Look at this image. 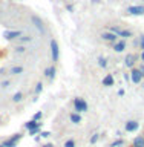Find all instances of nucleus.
Segmentation results:
<instances>
[{
  "mask_svg": "<svg viewBox=\"0 0 144 147\" xmlns=\"http://www.w3.org/2000/svg\"><path fill=\"white\" fill-rule=\"evenodd\" d=\"M72 106H74V112H78V113L87 112V109H89L86 100L81 98V96H75V98L72 100Z\"/></svg>",
  "mask_w": 144,
  "mask_h": 147,
  "instance_id": "1",
  "label": "nucleus"
},
{
  "mask_svg": "<svg viewBox=\"0 0 144 147\" xmlns=\"http://www.w3.org/2000/svg\"><path fill=\"white\" fill-rule=\"evenodd\" d=\"M51 58H52V63H57L60 58V46L57 43V40H51Z\"/></svg>",
  "mask_w": 144,
  "mask_h": 147,
  "instance_id": "2",
  "label": "nucleus"
},
{
  "mask_svg": "<svg viewBox=\"0 0 144 147\" xmlns=\"http://www.w3.org/2000/svg\"><path fill=\"white\" fill-rule=\"evenodd\" d=\"M126 12L129 14V16H144V6L143 5H130Z\"/></svg>",
  "mask_w": 144,
  "mask_h": 147,
  "instance_id": "3",
  "label": "nucleus"
},
{
  "mask_svg": "<svg viewBox=\"0 0 144 147\" xmlns=\"http://www.w3.org/2000/svg\"><path fill=\"white\" fill-rule=\"evenodd\" d=\"M130 81L135 83V84H140V83L143 81V75H141V72H140L138 67H132L130 69Z\"/></svg>",
  "mask_w": 144,
  "mask_h": 147,
  "instance_id": "4",
  "label": "nucleus"
},
{
  "mask_svg": "<svg viewBox=\"0 0 144 147\" xmlns=\"http://www.w3.org/2000/svg\"><path fill=\"white\" fill-rule=\"evenodd\" d=\"M138 127H140V123L135 121V119H129V121H126V124H124V130L129 132V133L137 132Z\"/></svg>",
  "mask_w": 144,
  "mask_h": 147,
  "instance_id": "5",
  "label": "nucleus"
},
{
  "mask_svg": "<svg viewBox=\"0 0 144 147\" xmlns=\"http://www.w3.org/2000/svg\"><path fill=\"white\" fill-rule=\"evenodd\" d=\"M137 58H138V55H137V54H127V55H126V58H124V66L129 67V69L135 67Z\"/></svg>",
  "mask_w": 144,
  "mask_h": 147,
  "instance_id": "6",
  "label": "nucleus"
},
{
  "mask_svg": "<svg viewBox=\"0 0 144 147\" xmlns=\"http://www.w3.org/2000/svg\"><path fill=\"white\" fill-rule=\"evenodd\" d=\"M101 38L104 41H107V43H115V41L118 40V35L114 34V32H110V31H104L103 34H101Z\"/></svg>",
  "mask_w": 144,
  "mask_h": 147,
  "instance_id": "7",
  "label": "nucleus"
},
{
  "mask_svg": "<svg viewBox=\"0 0 144 147\" xmlns=\"http://www.w3.org/2000/svg\"><path fill=\"white\" fill-rule=\"evenodd\" d=\"M112 46H114V51L115 52H124V51H126V46H127V43H126V40H117L115 41V43H112Z\"/></svg>",
  "mask_w": 144,
  "mask_h": 147,
  "instance_id": "8",
  "label": "nucleus"
},
{
  "mask_svg": "<svg viewBox=\"0 0 144 147\" xmlns=\"http://www.w3.org/2000/svg\"><path fill=\"white\" fill-rule=\"evenodd\" d=\"M31 20H32V23H34V26L37 28V29H39L40 34H45V32H46V28H45V25H43V22H41L37 16H32Z\"/></svg>",
  "mask_w": 144,
  "mask_h": 147,
  "instance_id": "9",
  "label": "nucleus"
},
{
  "mask_svg": "<svg viewBox=\"0 0 144 147\" xmlns=\"http://www.w3.org/2000/svg\"><path fill=\"white\" fill-rule=\"evenodd\" d=\"M3 37L5 40H16L18 37H22V31H5L3 32Z\"/></svg>",
  "mask_w": 144,
  "mask_h": 147,
  "instance_id": "10",
  "label": "nucleus"
},
{
  "mask_svg": "<svg viewBox=\"0 0 144 147\" xmlns=\"http://www.w3.org/2000/svg\"><path fill=\"white\" fill-rule=\"evenodd\" d=\"M55 74H57V67H55L54 64H51V66H48V67L45 69L43 75L48 78V80H54V78H55Z\"/></svg>",
  "mask_w": 144,
  "mask_h": 147,
  "instance_id": "11",
  "label": "nucleus"
},
{
  "mask_svg": "<svg viewBox=\"0 0 144 147\" xmlns=\"http://www.w3.org/2000/svg\"><path fill=\"white\" fill-rule=\"evenodd\" d=\"M101 84L103 86H106V87H110V86H114L115 84V78H114V75L112 74H107L103 80H101Z\"/></svg>",
  "mask_w": 144,
  "mask_h": 147,
  "instance_id": "12",
  "label": "nucleus"
},
{
  "mask_svg": "<svg viewBox=\"0 0 144 147\" xmlns=\"http://www.w3.org/2000/svg\"><path fill=\"white\" fill-rule=\"evenodd\" d=\"M117 35H118V37H121L123 40H126V38H130V37H133V34H132V31H130V29H123V28L117 32Z\"/></svg>",
  "mask_w": 144,
  "mask_h": 147,
  "instance_id": "13",
  "label": "nucleus"
},
{
  "mask_svg": "<svg viewBox=\"0 0 144 147\" xmlns=\"http://www.w3.org/2000/svg\"><path fill=\"white\" fill-rule=\"evenodd\" d=\"M69 119H71L72 124H80V123H81V113L71 112V115H69Z\"/></svg>",
  "mask_w": 144,
  "mask_h": 147,
  "instance_id": "14",
  "label": "nucleus"
},
{
  "mask_svg": "<svg viewBox=\"0 0 144 147\" xmlns=\"http://www.w3.org/2000/svg\"><path fill=\"white\" fill-rule=\"evenodd\" d=\"M132 147H144V135H138L137 138H133Z\"/></svg>",
  "mask_w": 144,
  "mask_h": 147,
  "instance_id": "15",
  "label": "nucleus"
},
{
  "mask_svg": "<svg viewBox=\"0 0 144 147\" xmlns=\"http://www.w3.org/2000/svg\"><path fill=\"white\" fill-rule=\"evenodd\" d=\"M37 126H43V123H40V121H34V119H31V121H26V123H25V129H26V130L35 129Z\"/></svg>",
  "mask_w": 144,
  "mask_h": 147,
  "instance_id": "16",
  "label": "nucleus"
},
{
  "mask_svg": "<svg viewBox=\"0 0 144 147\" xmlns=\"http://www.w3.org/2000/svg\"><path fill=\"white\" fill-rule=\"evenodd\" d=\"M23 66H12L11 69H9V74L11 75H20V74H23Z\"/></svg>",
  "mask_w": 144,
  "mask_h": 147,
  "instance_id": "17",
  "label": "nucleus"
},
{
  "mask_svg": "<svg viewBox=\"0 0 144 147\" xmlns=\"http://www.w3.org/2000/svg\"><path fill=\"white\" fill-rule=\"evenodd\" d=\"M97 63H98V66L101 67V69H106V67H107V58H106V57H98V60H97Z\"/></svg>",
  "mask_w": 144,
  "mask_h": 147,
  "instance_id": "18",
  "label": "nucleus"
},
{
  "mask_svg": "<svg viewBox=\"0 0 144 147\" xmlns=\"http://www.w3.org/2000/svg\"><path fill=\"white\" fill-rule=\"evenodd\" d=\"M22 100H23V92L18 90V92H16V94L12 95V101H14V103H20Z\"/></svg>",
  "mask_w": 144,
  "mask_h": 147,
  "instance_id": "19",
  "label": "nucleus"
},
{
  "mask_svg": "<svg viewBox=\"0 0 144 147\" xmlns=\"http://www.w3.org/2000/svg\"><path fill=\"white\" fill-rule=\"evenodd\" d=\"M124 146V141H123V138H118V140H115L112 144H110V147H123Z\"/></svg>",
  "mask_w": 144,
  "mask_h": 147,
  "instance_id": "20",
  "label": "nucleus"
},
{
  "mask_svg": "<svg viewBox=\"0 0 144 147\" xmlns=\"http://www.w3.org/2000/svg\"><path fill=\"white\" fill-rule=\"evenodd\" d=\"M18 41H20L22 45H25V43H29V41H32V37H31V35H25V37H18Z\"/></svg>",
  "mask_w": 144,
  "mask_h": 147,
  "instance_id": "21",
  "label": "nucleus"
},
{
  "mask_svg": "<svg viewBox=\"0 0 144 147\" xmlns=\"http://www.w3.org/2000/svg\"><path fill=\"white\" fill-rule=\"evenodd\" d=\"M35 95H39V94H41V92H43V83H41V81H39V83H37V84H35Z\"/></svg>",
  "mask_w": 144,
  "mask_h": 147,
  "instance_id": "22",
  "label": "nucleus"
},
{
  "mask_svg": "<svg viewBox=\"0 0 144 147\" xmlns=\"http://www.w3.org/2000/svg\"><path fill=\"white\" fill-rule=\"evenodd\" d=\"M2 144H3L5 147H17L18 142H14V141H11V140H6V141H3Z\"/></svg>",
  "mask_w": 144,
  "mask_h": 147,
  "instance_id": "23",
  "label": "nucleus"
},
{
  "mask_svg": "<svg viewBox=\"0 0 144 147\" xmlns=\"http://www.w3.org/2000/svg\"><path fill=\"white\" fill-rule=\"evenodd\" d=\"M22 133H14V135H11V138H9V140H11V141H14V142H18V141H20L22 140Z\"/></svg>",
  "mask_w": 144,
  "mask_h": 147,
  "instance_id": "24",
  "label": "nucleus"
},
{
  "mask_svg": "<svg viewBox=\"0 0 144 147\" xmlns=\"http://www.w3.org/2000/svg\"><path fill=\"white\" fill-rule=\"evenodd\" d=\"M40 129H41V126H37L35 129H31V130H28V132H29V135H32V136H35V135H39Z\"/></svg>",
  "mask_w": 144,
  "mask_h": 147,
  "instance_id": "25",
  "label": "nucleus"
},
{
  "mask_svg": "<svg viewBox=\"0 0 144 147\" xmlns=\"http://www.w3.org/2000/svg\"><path fill=\"white\" fill-rule=\"evenodd\" d=\"M14 51H16L17 54H23V52H26V48H25V45H22V46H17V48H14Z\"/></svg>",
  "mask_w": 144,
  "mask_h": 147,
  "instance_id": "26",
  "label": "nucleus"
},
{
  "mask_svg": "<svg viewBox=\"0 0 144 147\" xmlns=\"http://www.w3.org/2000/svg\"><path fill=\"white\" fill-rule=\"evenodd\" d=\"M98 140H100V135H98V133H94V135L91 136V140H89V142H91V144H95V142L98 141Z\"/></svg>",
  "mask_w": 144,
  "mask_h": 147,
  "instance_id": "27",
  "label": "nucleus"
},
{
  "mask_svg": "<svg viewBox=\"0 0 144 147\" xmlns=\"http://www.w3.org/2000/svg\"><path fill=\"white\" fill-rule=\"evenodd\" d=\"M41 117H43V112H40V110H39V112H35V113H34V117H32V119H34V121H40Z\"/></svg>",
  "mask_w": 144,
  "mask_h": 147,
  "instance_id": "28",
  "label": "nucleus"
},
{
  "mask_svg": "<svg viewBox=\"0 0 144 147\" xmlns=\"http://www.w3.org/2000/svg\"><path fill=\"white\" fill-rule=\"evenodd\" d=\"M64 147H75V141H74L72 138H71V140H68L66 142H64Z\"/></svg>",
  "mask_w": 144,
  "mask_h": 147,
  "instance_id": "29",
  "label": "nucleus"
},
{
  "mask_svg": "<svg viewBox=\"0 0 144 147\" xmlns=\"http://www.w3.org/2000/svg\"><path fill=\"white\" fill-rule=\"evenodd\" d=\"M8 86H11V81H9V80H5V81L0 83V87H2V89H6Z\"/></svg>",
  "mask_w": 144,
  "mask_h": 147,
  "instance_id": "30",
  "label": "nucleus"
},
{
  "mask_svg": "<svg viewBox=\"0 0 144 147\" xmlns=\"http://www.w3.org/2000/svg\"><path fill=\"white\" fill-rule=\"evenodd\" d=\"M138 40H140V48L144 51V34H141V35H140V38H138Z\"/></svg>",
  "mask_w": 144,
  "mask_h": 147,
  "instance_id": "31",
  "label": "nucleus"
},
{
  "mask_svg": "<svg viewBox=\"0 0 144 147\" xmlns=\"http://www.w3.org/2000/svg\"><path fill=\"white\" fill-rule=\"evenodd\" d=\"M40 136H41V138H49V136H51V132H41Z\"/></svg>",
  "mask_w": 144,
  "mask_h": 147,
  "instance_id": "32",
  "label": "nucleus"
},
{
  "mask_svg": "<svg viewBox=\"0 0 144 147\" xmlns=\"http://www.w3.org/2000/svg\"><path fill=\"white\" fill-rule=\"evenodd\" d=\"M66 11L68 12H74V5H66Z\"/></svg>",
  "mask_w": 144,
  "mask_h": 147,
  "instance_id": "33",
  "label": "nucleus"
},
{
  "mask_svg": "<svg viewBox=\"0 0 144 147\" xmlns=\"http://www.w3.org/2000/svg\"><path fill=\"white\" fill-rule=\"evenodd\" d=\"M138 69H140V72H141V75H143V78H144V63L141 64V66H138Z\"/></svg>",
  "mask_w": 144,
  "mask_h": 147,
  "instance_id": "34",
  "label": "nucleus"
},
{
  "mask_svg": "<svg viewBox=\"0 0 144 147\" xmlns=\"http://www.w3.org/2000/svg\"><path fill=\"white\" fill-rule=\"evenodd\" d=\"M41 147H54V144H52V142H46V144H43Z\"/></svg>",
  "mask_w": 144,
  "mask_h": 147,
  "instance_id": "35",
  "label": "nucleus"
},
{
  "mask_svg": "<svg viewBox=\"0 0 144 147\" xmlns=\"http://www.w3.org/2000/svg\"><path fill=\"white\" fill-rule=\"evenodd\" d=\"M124 95V89H120L118 90V96H123Z\"/></svg>",
  "mask_w": 144,
  "mask_h": 147,
  "instance_id": "36",
  "label": "nucleus"
},
{
  "mask_svg": "<svg viewBox=\"0 0 144 147\" xmlns=\"http://www.w3.org/2000/svg\"><path fill=\"white\" fill-rule=\"evenodd\" d=\"M124 80H130V75H129V74H124Z\"/></svg>",
  "mask_w": 144,
  "mask_h": 147,
  "instance_id": "37",
  "label": "nucleus"
},
{
  "mask_svg": "<svg viewBox=\"0 0 144 147\" xmlns=\"http://www.w3.org/2000/svg\"><path fill=\"white\" fill-rule=\"evenodd\" d=\"M140 57H141V61L144 63V51H141V55H140Z\"/></svg>",
  "mask_w": 144,
  "mask_h": 147,
  "instance_id": "38",
  "label": "nucleus"
},
{
  "mask_svg": "<svg viewBox=\"0 0 144 147\" xmlns=\"http://www.w3.org/2000/svg\"><path fill=\"white\" fill-rule=\"evenodd\" d=\"M0 75H5V67H0Z\"/></svg>",
  "mask_w": 144,
  "mask_h": 147,
  "instance_id": "39",
  "label": "nucleus"
},
{
  "mask_svg": "<svg viewBox=\"0 0 144 147\" xmlns=\"http://www.w3.org/2000/svg\"><path fill=\"white\" fill-rule=\"evenodd\" d=\"M0 147H5V146H3V144H0Z\"/></svg>",
  "mask_w": 144,
  "mask_h": 147,
  "instance_id": "40",
  "label": "nucleus"
},
{
  "mask_svg": "<svg viewBox=\"0 0 144 147\" xmlns=\"http://www.w3.org/2000/svg\"><path fill=\"white\" fill-rule=\"evenodd\" d=\"M141 2H144V0H141Z\"/></svg>",
  "mask_w": 144,
  "mask_h": 147,
  "instance_id": "41",
  "label": "nucleus"
}]
</instances>
